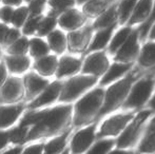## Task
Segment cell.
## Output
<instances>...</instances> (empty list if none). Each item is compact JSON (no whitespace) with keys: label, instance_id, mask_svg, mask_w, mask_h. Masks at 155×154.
I'll list each match as a JSON object with an SVG mask.
<instances>
[{"label":"cell","instance_id":"7402d4cb","mask_svg":"<svg viewBox=\"0 0 155 154\" xmlns=\"http://www.w3.org/2000/svg\"><path fill=\"white\" fill-rule=\"evenodd\" d=\"M118 19V13H117V3H113L109 8H107L104 13L96 17V20L93 23V29L98 30L106 29L111 25H116V20Z\"/></svg>","mask_w":155,"mask_h":154},{"label":"cell","instance_id":"1f68e13d","mask_svg":"<svg viewBox=\"0 0 155 154\" xmlns=\"http://www.w3.org/2000/svg\"><path fill=\"white\" fill-rule=\"evenodd\" d=\"M29 52V38L27 36H20L16 41L5 48V53L8 55H21Z\"/></svg>","mask_w":155,"mask_h":154},{"label":"cell","instance_id":"d6986e66","mask_svg":"<svg viewBox=\"0 0 155 154\" xmlns=\"http://www.w3.org/2000/svg\"><path fill=\"white\" fill-rule=\"evenodd\" d=\"M58 64V58L56 55L47 54L40 58L35 59L33 64L34 71L42 77H51L55 75Z\"/></svg>","mask_w":155,"mask_h":154},{"label":"cell","instance_id":"52a82bcc","mask_svg":"<svg viewBox=\"0 0 155 154\" xmlns=\"http://www.w3.org/2000/svg\"><path fill=\"white\" fill-rule=\"evenodd\" d=\"M25 87L22 78L18 76H10L0 87V105L17 103L23 101Z\"/></svg>","mask_w":155,"mask_h":154},{"label":"cell","instance_id":"d590c367","mask_svg":"<svg viewBox=\"0 0 155 154\" xmlns=\"http://www.w3.org/2000/svg\"><path fill=\"white\" fill-rule=\"evenodd\" d=\"M42 14H30L29 17L27 18L25 22L22 25V35L25 36H31L34 35L37 31V28L39 25L41 18H42Z\"/></svg>","mask_w":155,"mask_h":154},{"label":"cell","instance_id":"83f0119b","mask_svg":"<svg viewBox=\"0 0 155 154\" xmlns=\"http://www.w3.org/2000/svg\"><path fill=\"white\" fill-rule=\"evenodd\" d=\"M50 51L51 50H50L48 42L39 36L29 39V52L28 53H30V56L34 59L47 55L50 53Z\"/></svg>","mask_w":155,"mask_h":154},{"label":"cell","instance_id":"e0dca14e","mask_svg":"<svg viewBox=\"0 0 155 154\" xmlns=\"http://www.w3.org/2000/svg\"><path fill=\"white\" fill-rule=\"evenodd\" d=\"M82 66V61L79 58L73 56L64 55L58 59L57 69H56L55 76L57 79H62L64 77L73 76L80 71Z\"/></svg>","mask_w":155,"mask_h":154},{"label":"cell","instance_id":"b9f144b4","mask_svg":"<svg viewBox=\"0 0 155 154\" xmlns=\"http://www.w3.org/2000/svg\"><path fill=\"white\" fill-rule=\"evenodd\" d=\"M13 13H14V6L3 4V6L0 8V20H1L2 22L6 23V25L11 23Z\"/></svg>","mask_w":155,"mask_h":154},{"label":"cell","instance_id":"7dc6e473","mask_svg":"<svg viewBox=\"0 0 155 154\" xmlns=\"http://www.w3.org/2000/svg\"><path fill=\"white\" fill-rule=\"evenodd\" d=\"M23 149H25V146L22 145H15L12 148L8 149V150H3V152L6 153H22Z\"/></svg>","mask_w":155,"mask_h":154},{"label":"cell","instance_id":"9a60e30c","mask_svg":"<svg viewBox=\"0 0 155 154\" xmlns=\"http://www.w3.org/2000/svg\"><path fill=\"white\" fill-rule=\"evenodd\" d=\"M87 21L86 15L82 12H80L77 8H71L69 10L62 12L57 17V25L64 31H74L82 25H84Z\"/></svg>","mask_w":155,"mask_h":154},{"label":"cell","instance_id":"c3c4849f","mask_svg":"<svg viewBox=\"0 0 155 154\" xmlns=\"http://www.w3.org/2000/svg\"><path fill=\"white\" fill-rule=\"evenodd\" d=\"M23 0H1L2 4H6V5L11 6H19L21 5Z\"/></svg>","mask_w":155,"mask_h":154},{"label":"cell","instance_id":"ac0fdd59","mask_svg":"<svg viewBox=\"0 0 155 154\" xmlns=\"http://www.w3.org/2000/svg\"><path fill=\"white\" fill-rule=\"evenodd\" d=\"M3 61L8 73L13 75L25 74L31 67V58L27 54L21 55H6L3 56Z\"/></svg>","mask_w":155,"mask_h":154},{"label":"cell","instance_id":"3957f363","mask_svg":"<svg viewBox=\"0 0 155 154\" xmlns=\"http://www.w3.org/2000/svg\"><path fill=\"white\" fill-rule=\"evenodd\" d=\"M137 75L135 72L129 73L124 78L115 80V82L111 87H109L108 90L104 92V103L101 106L97 118L102 117L107 114L111 113L112 111L116 110L120 106H123L124 101L128 97L129 92L132 88L133 84L136 81Z\"/></svg>","mask_w":155,"mask_h":154},{"label":"cell","instance_id":"ab89813d","mask_svg":"<svg viewBox=\"0 0 155 154\" xmlns=\"http://www.w3.org/2000/svg\"><path fill=\"white\" fill-rule=\"evenodd\" d=\"M20 36H21V32L19 31V29H17V28H15V27L10 28L8 31L6 32V35H5V37H4L3 43H2L3 48L5 49L6 47L12 44V43L14 42V41H16Z\"/></svg>","mask_w":155,"mask_h":154},{"label":"cell","instance_id":"4fadbf2b","mask_svg":"<svg viewBox=\"0 0 155 154\" xmlns=\"http://www.w3.org/2000/svg\"><path fill=\"white\" fill-rule=\"evenodd\" d=\"M96 123L90 125L84 129L77 131L73 135L70 143L72 153H84L89 150L95 140Z\"/></svg>","mask_w":155,"mask_h":154},{"label":"cell","instance_id":"f546056e","mask_svg":"<svg viewBox=\"0 0 155 154\" xmlns=\"http://www.w3.org/2000/svg\"><path fill=\"white\" fill-rule=\"evenodd\" d=\"M76 0H47V4L50 8V12L48 15L58 17L62 12L74 8Z\"/></svg>","mask_w":155,"mask_h":154},{"label":"cell","instance_id":"f1b7e54d","mask_svg":"<svg viewBox=\"0 0 155 154\" xmlns=\"http://www.w3.org/2000/svg\"><path fill=\"white\" fill-rule=\"evenodd\" d=\"M139 64L143 68L155 66V42H148L138 54Z\"/></svg>","mask_w":155,"mask_h":154},{"label":"cell","instance_id":"681fc988","mask_svg":"<svg viewBox=\"0 0 155 154\" xmlns=\"http://www.w3.org/2000/svg\"><path fill=\"white\" fill-rule=\"evenodd\" d=\"M151 31H150V39H152V40H155V21H154V23L152 25V27H151Z\"/></svg>","mask_w":155,"mask_h":154},{"label":"cell","instance_id":"277c9868","mask_svg":"<svg viewBox=\"0 0 155 154\" xmlns=\"http://www.w3.org/2000/svg\"><path fill=\"white\" fill-rule=\"evenodd\" d=\"M97 78L94 75L88 74L73 75L71 78L63 81L61 92L57 100L61 103H70L76 100L92 88L97 82Z\"/></svg>","mask_w":155,"mask_h":154},{"label":"cell","instance_id":"5bb4252c","mask_svg":"<svg viewBox=\"0 0 155 154\" xmlns=\"http://www.w3.org/2000/svg\"><path fill=\"white\" fill-rule=\"evenodd\" d=\"M139 31L138 29L134 30L130 33L128 38L124 40V42L120 45L116 51L115 61L120 62H133L135 58L139 54Z\"/></svg>","mask_w":155,"mask_h":154},{"label":"cell","instance_id":"7a4b0ae2","mask_svg":"<svg viewBox=\"0 0 155 154\" xmlns=\"http://www.w3.org/2000/svg\"><path fill=\"white\" fill-rule=\"evenodd\" d=\"M104 90L102 88H95L82 95L73 107L72 123L74 127L88 125L97 118L104 103Z\"/></svg>","mask_w":155,"mask_h":154},{"label":"cell","instance_id":"bcb514c9","mask_svg":"<svg viewBox=\"0 0 155 154\" xmlns=\"http://www.w3.org/2000/svg\"><path fill=\"white\" fill-rule=\"evenodd\" d=\"M8 25H6V23L4 22H0V44H2L3 43V40H4V37H5L6 35V32L8 31Z\"/></svg>","mask_w":155,"mask_h":154},{"label":"cell","instance_id":"f5cc1de1","mask_svg":"<svg viewBox=\"0 0 155 154\" xmlns=\"http://www.w3.org/2000/svg\"><path fill=\"white\" fill-rule=\"evenodd\" d=\"M2 57V51H1V48H0V58Z\"/></svg>","mask_w":155,"mask_h":154},{"label":"cell","instance_id":"44dd1931","mask_svg":"<svg viewBox=\"0 0 155 154\" xmlns=\"http://www.w3.org/2000/svg\"><path fill=\"white\" fill-rule=\"evenodd\" d=\"M132 64L133 62H114L112 66L109 67L107 72L102 75V78L100 80V86H107V84H110L114 82L115 80L119 79L121 76H124L130 71Z\"/></svg>","mask_w":155,"mask_h":154},{"label":"cell","instance_id":"ffe728a7","mask_svg":"<svg viewBox=\"0 0 155 154\" xmlns=\"http://www.w3.org/2000/svg\"><path fill=\"white\" fill-rule=\"evenodd\" d=\"M154 0H137L133 12L129 18V25H134L137 23L145 22L150 17L153 8Z\"/></svg>","mask_w":155,"mask_h":154},{"label":"cell","instance_id":"2e32d148","mask_svg":"<svg viewBox=\"0 0 155 154\" xmlns=\"http://www.w3.org/2000/svg\"><path fill=\"white\" fill-rule=\"evenodd\" d=\"M25 105L22 103L0 105V129L11 128L22 115Z\"/></svg>","mask_w":155,"mask_h":154},{"label":"cell","instance_id":"e575fe53","mask_svg":"<svg viewBox=\"0 0 155 154\" xmlns=\"http://www.w3.org/2000/svg\"><path fill=\"white\" fill-rule=\"evenodd\" d=\"M132 32V29L130 27H126L120 29L112 38H111V42L109 44V52L111 54H115L117 50L120 48V45L124 42L130 33Z\"/></svg>","mask_w":155,"mask_h":154},{"label":"cell","instance_id":"db71d44e","mask_svg":"<svg viewBox=\"0 0 155 154\" xmlns=\"http://www.w3.org/2000/svg\"><path fill=\"white\" fill-rule=\"evenodd\" d=\"M23 1H27V2H29V1H30V0H23Z\"/></svg>","mask_w":155,"mask_h":154},{"label":"cell","instance_id":"f6af8a7d","mask_svg":"<svg viewBox=\"0 0 155 154\" xmlns=\"http://www.w3.org/2000/svg\"><path fill=\"white\" fill-rule=\"evenodd\" d=\"M8 71L6 69V66L4 64V61H0V87L2 86L5 79L8 78Z\"/></svg>","mask_w":155,"mask_h":154},{"label":"cell","instance_id":"ee69618b","mask_svg":"<svg viewBox=\"0 0 155 154\" xmlns=\"http://www.w3.org/2000/svg\"><path fill=\"white\" fill-rule=\"evenodd\" d=\"M43 148H45V144H34L30 145L28 147H25L22 153H35L39 154L43 152Z\"/></svg>","mask_w":155,"mask_h":154},{"label":"cell","instance_id":"8992f818","mask_svg":"<svg viewBox=\"0 0 155 154\" xmlns=\"http://www.w3.org/2000/svg\"><path fill=\"white\" fill-rule=\"evenodd\" d=\"M155 86V77L153 75L143 77L134 82L129 92L128 97L123 103L124 109H137L143 106L150 98Z\"/></svg>","mask_w":155,"mask_h":154},{"label":"cell","instance_id":"7c38bea8","mask_svg":"<svg viewBox=\"0 0 155 154\" xmlns=\"http://www.w3.org/2000/svg\"><path fill=\"white\" fill-rule=\"evenodd\" d=\"M22 82L25 87L23 103H30L35 97L38 96L51 81L48 78H43L39 74H37L35 71H33V72H29L23 75Z\"/></svg>","mask_w":155,"mask_h":154},{"label":"cell","instance_id":"74e56055","mask_svg":"<svg viewBox=\"0 0 155 154\" xmlns=\"http://www.w3.org/2000/svg\"><path fill=\"white\" fill-rule=\"evenodd\" d=\"M115 140L113 138H106L102 139L100 138L98 142H96L95 144L89 148V150L87 152L89 153H108L112 150V148L115 146Z\"/></svg>","mask_w":155,"mask_h":154},{"label":"cell","instance_id":"f907efd6","mask_svg":"<svg viewBox=\"0 0 155 154\" xmlns=\"http://www.w3.org/2000/svg\"><path fill=\"white\" fill-rule=\"evenodd\" d=\"M150 107H151L153 110H155V95L152 97L151 100H150Z\"/></svg>","mask_w":155,"mask_h":154},{"label":"cell","instance_id":"7bdbcfd3","mask_svg":"<svg viewBox=\"0 0 155 154\" xmlns=\"http://www.w3.org/2000/svg\"><path fill=\"white\" fill-rule=\"evenodd\" d=\"M10 129H0V151H3L10 144Z\"/></svg>","mask_w":155,"mask_h":154},{"label":"cell","instance_id":"9c48e42d","mask_svg":"<svg viewBox=\"0 0 155 154\" xmlns=\"http://www.w3.org/2000/svg\"><path fill=\"white\" fill-rule=\"evenodd\" d=\"M62 86L63 80L61 79H56L50 82L38 96L25 105V109H42L51 103H54L59 97Z\"/></svg>","mask_w":155,"mask_h":154},{"label":"cell","instance_id":"603a6c76","mask_svg":"<svg viewBox=\"0 0 155 154\" xmlns=\"http://www.w3.org/2000/svg\"><path fill=\"white\" fill-rule=\"evenodd\" d=\"M114 2L115 0H88L82 5V13L87 18H96Z\"/></svg>","mask_w":155,"mask_h":154},{"label":"cell","instance_id":"11a10c76","mask_svg":"<svg viewBox=\"0 0 155 154\" xmlns=\"http://www.w3.org/2000/svg\"><path fill=\"white\" fill-rule=\"evenodd\" d=\"M0 3H1V0H0Z\"/></svg>","mask_w":155,"mask_h":154},{"label":"cell","instance_id":"836d02e7","mask_svg":"<svg viewBox=\"0 0 155 154\" xmlns=\"http://www.w3.org/2000/svg\"><path fill=\"white\" fill-rule=\"evenodd\" d=\"M31 127L29 126L18 125L10 129V144L13 145H25V138H27Z\"/></svg>","mask_w":155,"mask_h":154},{"label":"cell","instance_id":"d4e9b609","mask_svg":"<svg viewBox=\"0 0 155 154\" xmlns=\"http://www.w3.org/2000/svg\"><path fill=\"white\" fill-rule=\"evenodd\" d=\"M47 42L50 47V50L55 54L60 55L67 50V35L61 30L54 29L47 35Z\"/></svg>","mask_w":155,"mask_h":154},{"label":"cell","instance_id":"816d5d0a","mask_svg":"<svg viewBox=\"0 0 155 154\" xmlns=\"http://www.w3.org/2000/svg\"><path fill=\"white\" fill-rule=\"evenodd\" d=\"M86 1H88V0H76V3H78V4H84Z\"/></svg>","mask_w":155,"mask_h":154},{"label":"cell","instance_id":"5b68a950","mask_svg":"<svg viewBox=\"0 0 155 154\" xmlns=\"http://www.w3.org/2000/svg\"><path fill=\"white\" fill-rule=\"evenodd\" d=\"M151 110H143L131 119L116 142V146L119 148V150H126L127 148H130L137 144L143 131L146 121L151 116Z\"/></svg>","mask_w":155,"mask_h":154},{"label":"cell","instance_id":"ba28073f","mask_svg":"<svg viewBox=\"0 0 155 154\" xmlns=\"http://www.w3.org/2000/svg\"><path fill=\"white\" fill-rule=\"evenodd\" d=\"M93 27H84L70 31L67 35V49L71 53H84L88 50L92 40Z\"/></svg>","mask_w":155,"mask_h":154},{"label":"cell","instance_id":"4dcf8cb0","mask_svg":"<svg viewBox=\"0 0 155 154\" xmlns=\"http://www.w3.org/2000/svg\"><path fill=\"white\" fill-rule=\"evenodd\" d=\"M56 25H57V17L47 14L45 16H42L35 34L39 37L47 36L50 32H52L55 29Z\"/></svg>","mask_w":155,"mask_h":154},{"label":"cell","instance_id":"484cf974","mask_svg":"<svg viewBox=\"0 0 155 154\" xmlns=\"http://www.w3.org/2000/svg\"><path fill=\"white\" fill-rule=\"evenodd\" d=\"M70 134H71V129H67L65 131L57 134L56 137L52 138L48 143H45V148H43V152L50 153V154L63 152L65 147H67L68 138H69Z\"/></svg>","mask_w":155,"mask_h":154},{"label":"cell","instance_id":"d6a6232c","mask_svg":"<svg viewBox=\"0 0 155 154\" xmlns=\"http://www.w3.org/2000/svg\"><path fill=\"white\" fill-rule=\"evenodd\" d=\"M136 2L137 0H121L119 3H117V13L120 25H124L129 20Z\"/></svg>","mask_w":155,"mask_h":154},{"label":"cell","instance_id":"8d00e7d4","mask_svg":"<svg viewBox=\"0 0 155 154\" xmlns=\"http://www.w3.org/2000/svg\"><path fill=\"white\" fill-rule=\"evenodd\" d=\"M30 15V11L28 5H19L17 6V8H14V13H13L12 21H11V25L13 27L17 28H22L23 23L25 22L27 18Z\"/></svg>","mask_w":155,"mask_h":154},{"label":"cell","instance_id":"cb8c5ba5","mask_svg":"<svg viewBox=\"0 0 155 154\" xmlns=\"http://www.w3.org/2000/svg\"><path fill=\"white\" fill-rule=\"evenodd\" d=\"M115 27H116V25H111V27L106 28V29L98 30L97 33L94 36V38L91 40L87 52L91 53V52L99 51V50H102L104 48H106V45L108 44L109 41L112 38V34L114 32Z\"/></svg>","mask_w":155,"mask_h":154},{"label":"cell","instance_id":"4316f807","mask_svg":"<svg viewBox=\"0 0 155 154\" xmlns=\"http://www.w3.org/2000/svg\"><path fill=\"white\" fill-rule=\"evenodd\" d=\"M140 152H155V116L146 128L143 136L138 145Z\"/></svg>","mask_w":155,"mask_h":154},{"label":"cell","instance_id":"30bf717a","mask_svg":"<svg viewBox=\"0 0 155 154\" xmlns=\"http://www.w3.org/2000/svg\"><path fill=\"white\" fill-rule=\"evenodd\" d=\"M91 53L92 54H90L84 59L80 71L82 74L94 75L96 77L102 76L110 67L109 58L107 57L106 53L101 52L100 50L94 51V53L91 52Z\"/></svg>","mask_w":155,"mask_h":154},{"label":"cell","instance_id":"8fae6325","mask_svg":"<svg viewBox=\"0 0 155 154\" xmlns=\"http://www.w3.org/2000/svg\"><path fill=\"white\" fill-rule=\"evenodd\" d=\"M134 117L133 113H120L111 116L106 119L100 126V129L97 133L98 138L107 137V136H117L123 132L126 126Z\"/></svg>","mask_w":155,"mask_h":154},{"label":"cell","instance_id":"f35d334b","mask_svg":"<svg viewBox=\"0 0 155 154\" xmlns=\"http://www.w3.org/2000/svg\"><path fill=\"white\" fill-rule=\"evenodd\" d=\"M154 21H155V2H153V8H152V12H151L150 17L145 21V22H143V25L138 29L139 38H140V39L146 38V36L149 34V30L151 29V27H152V25L154 23Z\"/></svg>","mask_w":155,"mask_h":154},{"label":"cell","instance_id":"6da1fadb","mask_svg":"<svg viewBox=\"0 0 155 154\" xmlns=\"http://www.w3.org/2000/svg\"><path fill=\"white\" fill-rule=\"evenodd\" d=\"M72 115L73 106L70 103L48 108L42 118L31 127L25 144L40 138L55 136L69 129V125L72 121Z\"/></svg>","mask_w":155,"mask_h":154},{"label":"cell","instance_id":"60d3db41","mask_svg":"<svg viewBox=\"0 0 155 154\" xmlns=\"http://www.w3.org/2000/svg\"><path fill=\"white\" fill-rule=\"evenodd\" d=\"M45 4L47 0H30L28 4L30 14H42Z\"/></svg>","mask_w":155,"mask_h":154}]
</instances>
